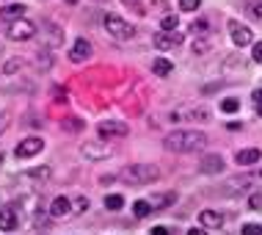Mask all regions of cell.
<instances>
[{
	"mask_svg": "<svg viewBox=\"0 0 262 235\" xmlns=\"http://www.w3.org/2000/svg\"><path fill=\"white\" fill-rule=\"evenodd\" d=\"M61 130H67V133H83V119H77V116H63V119H61Z\"/></svg>",
	"mask_w": 262,
	"mask_h": 235,
	"instance_id": "cell-19",
	"label": "cell"
},
{
	"mask_svg": "<svg viewBox=\"0 0 262 235\" xmlns=\"http://www.w3.org/2000/svg\"><path fill=\"white\" fill-rule=\"evenodd\" d=\"M188 235H207V232H204L202 227H190V230H188Z\"/></svg>",
	"mask_w": 262,
	"mask_h": 235,
	"instance_id": "cell-38",
	"label": "cell"
},
{
	"mask_svg": "<svg viewBox=\"0 0 262 235\" xmlns=\"http://www.w3.org/2000/svg\"><path fill=\"white\" fill-rule=\"evenodd\" d=\"M229 36H232V42H235L237 47H246V45H251V42H254L251 31L246 25H240V23H229Z\"/></svg>",
	"mask_w": 262,
	"mask_h": 235,
	"instance_id": "cell-10",
	"label": "cell"
},
{
	"mask_svg": "<svg viewBox=\"0 0 262 235\" xmlns=\"http://www.w3.org/2000/svg\"><path fill=\"white\" fill-rule=\"evenodd\" d=\"M41 149H45V141L39 136H28L17 144V158H33V155H39Z\"/></svg>",
	"mask_w": 262,
	"mask_h": 235,
	"instance_id": "cell-6",
	"label": "cell"
},
{
	"mask_svg": "<svg viewBox=\"0 0 262 235\" xmlns=\"http://www.w3.org/2000/svg\"><path fill=\"white\" fill-rule=\"evenodd\" d=\"M246 11H249V17H251V19H262V0H251Z\"/></svg>",
	"mask_w": 262,
	"mask_h": 235,
	"instance_id": "cell-26",
	"label": "cell"
},
{
	"mask_svg": "<svg viewBox=\"0 0 262 235\" xmlns=\"http://www.w3.org/2000/svg\"><path fill=\"white\" fill-rule=\"evenodd\" d=\"M25 17V6L23 3H9V6H3L0 9V23H17V19H23Z\"/></svg>",
	"mask_w": 262,
	"mask_h": 235,
	"instance_id": "cell-11",
	"label": "cell"
},
{
	"mask_svg": "<svg viewBox=\"0 0 262 235\" xmlns=\"http://www.w3.org/2000/svg\"><path fill=\"white\" fill-rule=\"evenodd\" d=\"M199 222H202L204 230H218V227H221V222H224V216H221L218 210H202V213H199Z\"/></svg>",
	"mask_w": 262,
	"mask_h": 235,
	"instance_id": "cell-13",
	"label": "cell"
},
{
	"mask_svg": "<svg viewBox=\"0 0 262 235\" xmlns=\"http://www.w3.org/2000/svg\"><path fill=\"white\" fill-rule=\"evenodd\" d=\"M207 50H210V36H196L193 53H207Z\"/></svg>",
	"mask_w": 262,
	"mask_h": 235,
	"instance_id": "cell-27",
	"label": "cell"
},
{
	"mask_svg": "<svg viewBox=\"0 0 262 235\" xmlns=\"http://www.w3.org/2000/svg\"><path fill=\"white\" fill-rule=\"evenodd\" d=\"M171 69H174V64L168 58H155L152 61V72L158 77H168V75H171Z\"/></svg>",
	"mask_w": 262,
	"mask_h": 235,
	"instance_id": "cell-17",
	"label": "cell"
},
{
	"mask_svg": "<svg viewBox=\"0 0 262 235\" xmlns=\"http://www.w3.org/2000/svg\"><path fill=\"white\" fill-rule=\"evenodd\" d=\"M102 23H105V31H108L113 39H130V36H136V25L127 23V19L119 17V14H105Z\"/></svg>",
	"mask_w": 262,
	"mask_h": 235,
	"instance_id": "cell-3",
	"label": "cell"
},
{
	"mask_svg": "<svg viewBox=\"0 0 262 235\" xmlns=\"http://www.w3.org/2000/svg\"><path fill=\"white\" fill-rule=\"evenodd\" d=\"M36 33H39V25L31 23V19H25V17L6 25V36H9L11 42H28V39L36 36Z\"/></svg>",
	"mask_w": 262,
	"mask_h": 235,
	"instance_id": "cell-4",
	"label": "cell"
},
{
	"mask_svg": "<svg viewBox=\"0 0 262 235\" xmlns=\"http://www.w3.org/2000/svg\"><path fill=\"white\" fill-rule=\"evenodd\" d=\"M259 158H262V149L246 147V149H240V152L235 155V163L237 166H251V163H259Z\"/></svg>",
	"mask_w": 262,
	"mask_h": 235,
	"instance_id": "cell-12",
	"label": "cell"
},
{
	"mask_svg": "<svg viewBox=\"0 0 262 235\" xmlns=\"http://www.w3.org/2000/svg\"><path fill=\"white\" fill-rule=\"evenodd\" d=\"M177 25H180L177 14H166V17L160 19V28H163V31H177Z\"/></svg>",
	"mask_w": 262,
	"mask_h": 235,
	"instance_id": "cell-24",
	"label": "cell"
},
{
	"mask_svg": "<svg viewBox=\"0 0 262 235\" xmlns=\"http://www.w3.org/2000/svg\"><path fill=\"white\" fill-rule=\"evenodd\" d=\"M149 213H152L149 199H138V202H133V216L136 219H144V216H149Z\"/></svg>",
	"mask_w": 262,
	"mask_h": 235,
	"instance_id": "cell-21",
	"label": "cell"
},
{
	"mask_svg": "<svg viewBox=\"0 0 262 235\" xmlns=\"http://www.w3.org/2000/svg\"><path fill=\"white\" fill-rule=\"evenodd\" d=\"M202 6V0H180V9L182 11H196Z\"/></svg>",
	"mask_w": 262,
	"mask_h": 235,
	"instance_id": "cell-29",
	"label": "cell"
},
{
	"mask_svg": "<svg viewBox=\"0 0 262 235\" xmlns=\"http://www.w3.org/2000/svg\"><path fill=\"white\" fill-rule=\"evenodd\" d=\"M160 177V169L152 166V163H133V166H124L122 180L127 186H146V183H155Z\"/></svg>",
	"mask_w": 262,
	"mask_h": 235,
	"instance_id": "cell-2",
	"label": "cell"
},
{
	"mask_svg": "<svg viewBox=\"0 0 262 235\" xmlns=\"http://www.w3.org/2000/svg\"><path fill=\"white\" fill-rule=\"evenodd\" d=\"M251 100H254V103H257V105L262 103V86H259V89H254V91H251Z\"/></svg>",
	"mask_w": 262,
	"mask_h": 235,
	"instance_id": "cell-35",
	"label": "cell"
},
{
	"mask_svg": "<svg viewBox=\"0 0 262 235\" xmlns=\"http://www.w3.org/2000/svg\"><path fill=\"white\" fill-rule=\"evenodd\" d=\"M152 235H171V232H168L166 227H155V230H152Z\"/></svg>",
	"mask_w": 262,
	"mask_h": 235,
	"instance_id": "cell-37",
	"label": "cell"
},
{
	"mask_svg": "<svg viewBox=\"0 0 262 235\" xmlns=\"http://www.w3.org/2000/svg\"><path fill=\"white\" fill-rule=\"evenodd\" d=\"M105 208L108 210H122L124 208V197L122 194H108L105 197Z\"/></svg>",
	"mask_w": 262,
	"mask_h": 235,
	"instance_id": "cell-22",
	"label": "cell"
},
{
	"mask_svg": "<svg viewBox=\"0 0 262 235\" xmlns=\"http://www.w3.org/2000/svg\"><path fill=\"white\" fill-rule=\"evenodd\" d=\"M0 163H3V152H0Z\"/></svg>",
	"mask_w": 262,
	"mask_h": 235,
	"instance_id": "cell-40",
	"label": "cell"
},
{
	"mask_svg": "<svg viewBox=\"0 0 262 235\" xmlns=\"http://www.w3.org/2000/svg\"><path fill=\"white\" fill-rule=\"evenodd\" d=\"M19 67H23V61H17V58H11V61H6V67H3V69H6V75H11V72H17V69H19Z\"/></svg>",
	"mask_w": 262,
	"mask_h": 235,
	"instance_id": "cell-32",
	"label": "cell"
},
{
	"mask_svg": "<svg viewBox=\"0 0 262 235\" xmlns=\"http://www.w3.org/2000/svg\"><path fill=\"white\" fill-rule=\"evenodd\" d=\"M163 147L171 149V152H199L207 147V136L199 130H177L163 139Z\"/></svg>",
	"mask_w": 262,
	"mask_h": 235,
	"instance_id": "cell-1",
	"label": "cell"
},
{
	"mask_svg": "<svg viewBox=\"0 0 262 235\" xmlns=\"http://www.w3.org/2000/svg\"><path fill=\"white\" fill-rule=\"evenodd\" d=\"M122 3H124V6H127V3H130V6H133V9H136L138 14H144V6H138V3H136V0H122Z\"/></svg>",
	"mask_w": 262,
	"mask_h": 235,
	"instance_id": "cell-36",
	"label": "cell"
},
{
	"mask_svg": "<svg viewBox=\"0 0 262 235\" xmlns=\"http://www.w3.org/2000/svg\"><path fill=\"white\" fill-rule=\"evenodd\" d=\"M251 58L257 61V64H262V42H259V45H254V47H251Z\"/></svg>",
	"mask_w": 262,
	"mask_h": 235,
	"instance_id": "cell-34",
	"label": "cell"
},
{
	"mask_svg": "<svg viewBox=\"0 0 262 235\" xmlns=\"http://www.w3.org/2000/svg\"><path fill=\"white\" fill-rule=\"evenodd\" d=\"M45 28H47V31H50V47H55V45H58V42L63 39V31H61V28H55L53 23H47Z\"/></svg>",
	"mask_w": 262,
	"mask_h": 235,
	"instance_id": "cell-25",
	"label": "cell"
},
{
	"mask_svg": "<svg viewBox=\"0 0 262 235\" xmlns=\"http://www.w3.org/2000/svg\"><path fill=\"white\" fill-rule=\"evenodd\" d=\"M17 224H19V213L14 205H6L3 210H0V230L3 232H11V230H17Z\"/></svg>",
	"mask_w": 262,
	"mask_h": 235,
	"instance_id": "cell-9",
	"label": "cell"
},
{
	"mask_svg": "<svg viewBox=\"0 0 262 235\" xmlns=\"http://www.w3.org/2000/svg\"><path fill=\"white\" fill-rule=\"evenodd\" d=\"M69 210H72V202H69L67 197H55V199H53V205H50V216L58 219V216H67Z\"/></svg>",
	"mask_w": 262,
	"mask_h": 235,
	"instance_id": "cell-16",
	"label": "cell"
},
{
	"mask_svg": "<svg viewBox=\"0 0 262 235\" xmlns=\"http://www.w3.org/2000/svg\"><path fill=\"white\" fill-rule=\"evenodd\" d=\"M257 113H259V116H262V103H259V105H257Z\"/></svg>",
	"mask_w": 262,
	"mask_h": 235,
	"instance_id": "cell-39",
	"label": "cell"
},
{
	"mask_svg": "<svg viewBox=\"0 0 262 235\" xmlns=\"http://www.w3.org/2000/svg\"><path fill=\"white\" fill-rule=\"evenodd\" d=\"M97 130L102 133V139L108 136V139H122L130 133V127H127L124 122H116V119H102L100 125H97Z\"/></svg>",
	"mask_w": 262,
	"mask_h": 235,
	"instance_id": "cell-5",
	"label": "cell"
},
{
	"mask_svg": "<svg viewBox=\"0 0 262 235\" xmlns=\"http://www.w3.org/2000/svg\"><path fill=\"white\" fill-rule=\"evenodd\" d=\"M221 111H224V113H235V111H240V100H237V97H226L224 103H221Z\"/></svg>",
	"mask_w": 262,
	"mask_h": 235,
	"instance_id": "cell-23",
	"label": "cell"
},
{
	"mask_svg": "<svg viewBox=\"0 0 262 235\" xmlns=\"http://www.w3.org/2000/svg\"><path fill=\"white\" fill-rule=\"evenodd\" d=\"M91 53H94V50H91V42H89V39H77L75 45L69 47V58H72L75 64L89 61V58H91Z\"/></svg>",
	"mask_w": 262,
	"mask_h": 235,
	"instance_id": "cell-8",
	"label": "cell"
},
{
	"mask_svg": "<svg viewBox=\"0 0 262 235\" xmlns=\"http://www.w3.org/2000/svg\"><path fill=\"white\" fill-rule=\"evenodd\" d=\"M155 47L158 50H171L177 45H182V36L177 31H160V33H155Z\"/></svg>",
	"mask_w": 262,
	"mask_h": 235,
	"instance_id": "cell-7",
	"label": "cell"
},
{
	"mask_svg": "<svg viewBox=\"0 0 262 235\" xmlns=\"http://www.w3.org/2000/svg\"><path fill=\"white\" fill-rule=\"evenodd\" d=\"M72 210H75V213H83V210H89V199H86V197H77V202L72 205Z\"/></svg>",
	"mask_w": 262,
	"mask_h": 235,
	"instance_id": "cell-30",
	"label": "cell"
},
{
	"mask_svg": "<svg viewBox=\"0 0 262 235\" xmlns=\"http://www.w3.org/2000/svg\"><path fill=\"white\" fill-rule=\"evenodd\" d=\"M100 3H102V0H100Z\"/></svg>",
	"mask_w": 262,
	"mask_h": 235,
	"instance_id": "cell-42",
	"label": "cell"
},
{
	"mask_svg": "<svg viewBox=\"0 0 262 235\" xmlns=\"http://www.w3.org/2000/svg\"><path fill=\"white\" fill-rule=\"evenodd\" d=\"M249 208H251V210H262V194H251Z\"/></svg>",
	"mask_w": 262,
	"mask_h": 235,
	"instance_id": "cell-33",
	"label": "cell"
},
{
	"mask_svg": "<svg viewBox=\"0 0 262 235\" xmlns=\"http://www.w3.org/2000/svg\"><path fill=\"white\" fill-rule=\"evenodd\" d=\"M202 172H204V174H218V172H224L221 155H207V158L202 161Z\"/></svg>",
	"mask_w": 262,
	"mask_h": 235,
	"instance_id": "cell-15",
	"label": "cell"
},
{
	"mask_svg": "<svg viewBox=\"0 0 262 235\" xmlns=\"http://www.w3.org/2000/svg\"><path fill=\"white\" fill-rule=\"evenodd\" d=\"M240 232L243 235H262V224H246Z\"/></svg>",
	"mask_w": 262,
	"mask_h": 235,
	"instance_id": "cell-31",
	"label": "cell"
},
{
	"mask_svg": "<svg viewBox=\"0 0 262 235\" xmlns=\"http://www.w3.org/2000/svg\"><path fill=\"white\" fill-rule=\"evenodd\" d=\"M83 158H89V161H100V158H108V147H102V144H83Z\"/></svg>",
	"mask_w": 262,
	"mask_h": 235,
	"instance_id": "cell-14",
	"label": "cell"
},
{
	"mask_svg": "<svg viewBox=\"0 0 262 235\" xmlns=\"http://www.w3.org/2000/svg\"><path fill=\"white\" fill-rule=\"evenodd\" d=\"M28 177H33V180H47L50 177V166H39V169H31Z\"/></svg>",
	"mask_w": 262,
	"mask_h": 235,
	"instance_id": "cell-28",
	"label": "cell"
},
{
	"mask_svg": "<svg viewBox=\"0 0 262 235\" xmlns=\"http://www.w3.org/2000/svg\"><path fill=\"white\" fill-rule=\"evenodd\" d=\"M174 199H177V194H174V191H168V194L152 197L149 205H152V210H160V208H168V205H174Z\"/></svg>",
	"mask_w": 262,
	"mask_h": 235,
	"instance_id": "cell-18",
	"label": "cell"
},
{
	"mask_svg": "<svg viewBox=\"0 0 262 235\" xmlns=\"http://www.w3.org/2000/svg\"><path fill=\"white\" fill-rule=\"evenodd\" d=\"M67 3H77V0H67Z\"/></svg>",
	"mask_w": 262,
	"mask_h": 235,
	"instance_id": "cell-41",
	"label": "cell"
},
{
	"mask_svg": "<svg viewBox=\"0 0 262 235\" xmlns=\"http://www.w3.org/2000/svg\"><path fill=\"white\" fill-rule=\"evenodd\" d=\"M210 31H212V25H210L207 17H199V19L190 23V33H193V36H199V33H210Z\"/></svg>",
	"mask_w": 262,
	"mask_h": 235,
	"instance_id": "cell-20",
	"label": "cell"
}]
</instances>
